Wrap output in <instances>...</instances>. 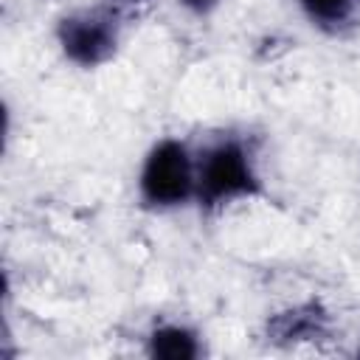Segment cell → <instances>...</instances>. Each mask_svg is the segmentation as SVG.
<instances>
[{
  "mask_svg": "<svg viewBox=\"0 0 360 360\" xmlns=\"http://www.w3.org/2000/svg\"><path fill=\"white\" fill-rule=\"evenodd\" d=\"M264 197L256 146L242 132H219L197 149V200L202 214Z\"/></svg>",
  "mask_w": 360,
  "mask_h": 360,
  "instance_id": "cell-1",
  "label": "cell"
},
{
  "mask_svg": "<svg viewBox=\"0 0 360 360\" xmlns=\"http://www.w3.org/2000/svg\"><path fill=\"white\" fill-rule=\"evenodd\" d=\"M138 200L146 211L169 214L197 200V149L174 135L158 138L138 169Z\"/></svg>",
  "mask_w": 360,
  "mask_h": 360,
  "instance_id": "cell-2",
  "label": "cell"
},
{
  "mask_svg": "<svg viewBox=\"0 0 360 360\" xmlns=\"http://www.w3.org/2000/svg\"><path fill=\"white\" fill-rule=\"evenodd\" d=\"M121 8L118 6H82L56 20L53 37L62 56L82 68L96 70L107 65L121 48Z\"/></svg>",
  "mask_w": 360,
  "mask_h": 360,
  "instance_id": "cell-3",
  "label": "cell"
},
{
  "mask_svg": "<svg viewBox=\"0 0 360 360\" xmlns=\"http://www.w3.org/2000/svg\"><path fill=\"white\" fill-rule=\"evenodd\" d=\"M332 332V312L309 298L292 307H284L273 312L264 323V338L273 346H301V343H318L329 338Z\"/></svg>",
  "mask_w": 360,
  "mask_h": 360,
  "instance_id": "cell-4",
  "label": "cell"
},
{
  "mask_svg": "<svg viewBox=\"0 0 360 360\" xmlns=\"http://www.w3.org/2000/svg\"><path fill=\"white\" fill-rule=\"evenodd\" d=\"M143 352L155 360H197L202 354V338L183 321H158L143 335Z\"/></svg>",
  "mask_w": 360,
  "mask_h": 360,
  "instance_id": "cell-5",
  "label": "cell"
},
{
  "mask_svg": "<svg viewBox=\"0 0 360 360\" xmlns=\"http://www.w3.org/2000/svg\"><path fill=\"white\" fill-rule=\"evenodd\" d=\"M298 8L315 31L326 37H343L357 25L360 0H298Z\"/></svg>",
  "mask_w": 360,
  "mask_h": 360,
  "instance_id": "cell-6",
  "label": "cell"
},
{
  "mask_svg": "<svg viewBox=\"0 0 360 360\" xmlns=\"http://www.w3.org/2000/svg\"><path fill=\"white\" fill-rule=\"evenodd\" d=\"M186 11H191V14H208L211 8H217L219 6V0H177Z\"/></svg>",
  "mask_w": 360,
  "mask_h": 360,
  "instance_id": "cell-7",
  "label": "cell"
},
{
  "mask_svg": "<svg viewBox=\"0 0 360 360\" xmlns=\"http://www.w3.org/2000/svg\"><path fill=\"white\" fill-rule=\"evenodd\" d=\"M112 6H118V8H124V6H143L146 0H110Z\"/></svg>",
  "mask_w": 360,
  "mask_h": 360,
  "instance_id": "cell-8",
  "label": "cell"
},
{
  "mask_svg": "<svg viewBox=\"0 0 360 360\" xmlns=\"http://www.w3.org/2000/svg\"><path fill=\"white\" fill-rule=\"evenodd\" d=\"M357 357H360V346H357Z\"/></svg>",
  "mask_w": 360,
  "mask_h": 360,
  "instance_id": "cell-9",
  "label": "cell"
}]
</instances>
